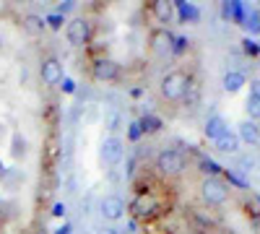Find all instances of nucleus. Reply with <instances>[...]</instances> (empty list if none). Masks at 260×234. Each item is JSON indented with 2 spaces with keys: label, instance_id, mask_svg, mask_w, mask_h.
<instances>
[{
  "label": "nucleus",
  "instance_id": "15",
  "mask_svg": "<svg viewBox=\"0 0 260 234\" xmlns=\"http://www.w3.org/2000/svg\"><path fill=\"white\" fill-rule=\"evenodd\" d=\"M154 13L156 18L161 21V24H169L172 18H175V3H167V0H159V3H154Z\"/></svg>",
  "mask_w": 260,
  "mask_h": 234
},
{
  "label": "nucleus",
  "instance_id": "23",
  "mask_svg": "<svg viewBox=\"0 0 260 234\" xmlns=\"http://www.w3.org/2000/svg\"><path fill=\"white\" fill-rule=\"evenodd\" d=\"M24 151H26V141L24 138H13V156H24Z\"/></svg>",
  "mask_w": 260,
  "mask_h": 234
},
{
  "label": "nucleus",
  "instance_id": "10",
  "mask_svg": "<svg viewBox=\"0 0 260 234\" xmlns=\"http://www.w3.org/2000/svg\"><path fill=\"white\" fill-rule=\"evenodd\" d=\"M172 45H175V37H172L167 29L151 31V47H154L156 55H169L172 52Z\"/></svg>",
  "mask_w": 260,
  "mask_h": 234
},
{
  "label": "nucleus",
  "instance_id": "24",
  "mask_svg": "<svg viewBox=\"0 0 260 234\" xmlns=\"http://www.w3.org/2000/svg\"><path fill=\"white\" fill-rule=\"evenodd\" d=\"M45 21H47V24H50V26H52V29H60V26H62V24H65V18H62V16H60V13H57V11H55V13H50V16H47V18H45Z\"/></svg>",
  "mask_w": 260,
  "mask_h": 234
},
{
  "label": "nucleus",
  "instance_id": "7",
  "mask_svg": "<svg viewBox=\"0 0 260 234\" xmlns=\"http://www.w3.org/2000/svg\"><path fill=\"white\" fill-rule=\"evenodd\" d=\"M156 208H159V203H156V198L151 195V193H141V195H136V200L127 206V211H130V214H133L136 219L154 216V214H156Z\"/></svg>",
  "mask_w": 260,
  "mask_h": 234
},
{
  "label": "nucleus",
  "instance_id": "3",
  "mask_svg": "<svg viewBox=\"0 0 260 234\" xmlns=\"http://www.w3.org/2000/svg\"><path fill=\"white\" fill-rule=\"evenodd\" d=\"M156 169L161 175H180L185 169V156L180 151H172V148H164V151L156 156Z\"/></svg>",
  "mask_w": 260,
  "mask_h": 234
},
{
  "label": "nucleus",
  "instance_id": "13",
  "mask_svg": "<svg viewBox=\"0 0 260 234\" xmlns=\"http://www.w3.org/2000/svg\"><path fill=\"white\" fill-rule=\"evenodd\" d=\"M245 73L242 71H226L224 73V81H221V86H224V91H229V94H234V91H240L242 86H245Z\"/></svg>",
  "mask_w": 260,
  "mask_h": 234
},
{
  "label": "nucleus",
  "instance_id": "27",
  "mask_svg": "<svg viewBox=\"0 0 260 234\" xmlns=\"http://www.w3.org/2000/svg\"><path fill=\"white\" fill-rule=\"evenodd\" d=\"M245 52L247 55H257L260 52V45H257V42H252V39H245Z\"/></svg>",
  "mask_w": 260,
  "mask_h": 234
},
{
  "label": "nucleus",
  "instance_id": "14",
  "mask_svg": "<svg viewBox=\"0 0 260 234\" xmlns=\"http://www.w3.org/2000/svg\"><path fill=\"white\" fill-rule=\"evenodd\" d=\"M216 151H221V154H237L240 151V138H237V133L221 136L219 141H216Z\"/></svg>",
  "mask_w": 260,
  "mask_h": 234
},
{
  "label": "nucleus",
  "instance_id": "32",
  "mask_svg": "<svg viewBox=\"0 0 260 234\" xmlns=\"http://www.w3.org/2000/svg\"><path fill=\"white\" fill-rule=\"evenodd\" d=\"M52 214H55V216H62V214H65V206H62V203H57V206H55V211H52Z\"/></svg>",
  "mask_w": 260,
  "mask_h": 234
},
{
  "label": "nucleus",
  "instance_id": "34",
  "mask_svg": "<svg viewBox=\"0 0 260 234\" xmlns=\"http://www.w3.org/2000/svg\"><path fill=\"white\" fill-rule=\"evenodd\" d=\"M68 231H71V226H68V224H65L62 229H57V234H68Z\"/></svg>",
  "mask_w": 260,
  "mask_h": 234
},
{
  "label": "nucleus",
  "instance_id": "4",
  "mask_svg": "<svg viewBox=\"0 0 260 234\" xmlns=\"http://www.w3.org/2000/svg\"><path fill=\"white\" fill-rule=\"evenodd\" d=\"M65 37H68V42L73 47H83L91 39V24L86 18H73L68 24V29H65Z\"/></svg>",
  "mask_w": 260,
  "mask_h": 234
},
{
  "label": "nucleus",
  "instance_id": "33",
  "mask_svg": "<svg viewBox=\"0 0 260 234\" xmlns=\"http://www.w3.org/2000/svg\"><path fill=\"white\" fill-rule=\"evenodd\" d=\"M252 94H260V81H255V83H252Z\"/></svg>",
  "mask_w": 260,
  "mask_h": 234
},
{
  "label": "nucleus",
  "instance_id": "19",
  "mask_svg": "<svg viewBox=\"0 0 260 234\" xmlns=\"http://www.w3.org/2000/svg\"><path fill=\"white\" fill-rule=\"evenodd\" d=\"M242 24H245V29H247L250 34H260V13L250 8V11L245 13V18H242Z\"/></svg>",
  "mask_w": 260,
  "mask_h": 234
},
{
  "label": "nucleus",
  "instance_id": "25",
  "mask_svg": "<svg viewBox=\"0 0 260 234\" xmlns=\"http://www.w3.org/2000/svg\"><path fill=\"white\" fill-rule=\"evenodd\" d=\"M141 133H143L141 122H130V141H138V138H141Z\"/></svg>",
  "mask_w": 260,
  "mask_h": 234
},
{
  "label": "nucleus",
  "instance_id": "20",
  "mask_svg": "<svg viewBox=\"0 0 260 234\" xmlns=\"http://www.w3.org/2000/svg\"><path fill=\"white\" fill-rule=\"evenodd\" d=\"M245 110L250 115V120H260V94H250L247 96V104H245Z\"/></svg>",
  "mask_w": 260,
  "mask_h": 234
},
{
  "label": "nucleus",
  "instance_id": "30",
  "mask_svg": "<svg viewBox=\"0 0 260 234\" xmlns=\"http://www.w3.org/2000/svg\"><path fill=\"white\" fill-rule=\"evenodd\" d=\"M62 89L68 91V94H73V91H76V83H73L71 78H65V81H62Z\"/></svg>",
  "mask_w": 260,
  "mask_h": 234
},
{
  "label": "nucleus",
  "instance_id": "16",
  "mask_svg": "<svg viewBox=\"0 0 260 234\" xmlns=\"http://www.w3.org/2000/svg\"><path fill=\"white\" fill-rule=\"evenodd\" d=\"M175 11H177L180 21H198L201 18V11L190 3H175Z\"/></svg>",
  "mask_w": 260,
  "mask_h": 234
},
{
  "label": "nucleus",
  "instance_id": "18",
  "mask_svg": "<svg viewBox=\"0 0 260 234\" xmlns=\"http://www.w3.org/2000/svg\"><path fill=\"white\" fill-rule=\"evenodd\" d=\"M221 13H224L226 18H234V21H242V18H245V13H247V8H245L242 3H224Z\"/></svg>",
  "mask_w": 260,
  "mask_h": 234
},
{
  "label": "nucleus",
  "instance_id": "11",
  "mask_svg": "<svg viewBox=\"0 0 260 234\" xmlns=\"http://www.w3.org/2000/svg\"><path fill=\"white\" fill-rule=\"evenodd\" d=\"M203 130H206V136L216 143L221 136H226V133H229V125H226V120H224L221 115H211V117L206 120V127H203Z\"/></svg>",
  "mask_w": 260,
  "mask_h": 234
},
{
  "label": "nucleus",
  "instance_id": "22",
  "mask_svg": "<svg viewBox=\"0 0 260 234\" xmlns=\"http://www.w3.org/2000/svg\"><path fill=\"white\" fill-rule=\"evenodd\" d=\"M201 166H203V172H208V177H216V172H219V164L211 161V159H203Z\"/></svg>",
  "mask_w": 260,
  "mask_h": 234
},
{
  "label": "nucleus",
  "instance_id": "21",
  "mask_svg": "<svg viewBox=\"0 0 260 234\" xmlns=\"http://www.w3.org/2000/svg\"><path fill=\"white\" fill-rule=\"evenodd\" d=\"M141 127H143V133H156L159 127H161V120L154 117V115H146V117L141 120Z\"/></svg>",
  "mask_w": 260,
  "mask_h": 234
},
{
  "label": "nucleus",
  "instance_id": "8",
  "mask_svg": "<svg viewBox=\"0 0 260 234\" xmlns=\"http://www.w3.org/2000/svg\"><path fill=\"white\" fill-rule=\"evenodd\" d=\"M39 76L47 86H57V83L65 81V73H62V62L57 57H47L42 60V68H39Z\"/></svg>",
  "mask_w": 260,
  "mask_h": 234
},
{
  "label": "nucleus",
  "instance_id": "29",
  "mask_svg": "<svg viewBox=\"0 0 260 234\" xmlns=\"http://www.w3.org/2000/svg\"><path fill=\"white\" fill-rule=\"evenodd\" d=\"M240 166H242V172H250V169L255 166V159L252 156H242L240 159Z\"/></svg>",
  "mask_w": 260,
  "mask_h": 234
},
{
  "label": "nucleus",
  "instance_id": "5",
  "mask_svg": "<svg viewBox=\"0 0 260 234\" xmlns=\"http://www.w3.org/2000/svg\"><path fill=\"white\" fill-rule=\"evenodd\" d=\"M125 211H127V206L120 195H104L102 203H99V214L107 221H120L125 216Z\"/></svg>",
  "mask_w": 260,
  "mask_h": 234
},
{
  "label": "nucleus",
  "instance_id": "31",
  "mask_svg": "<svg viewBox=\"0 0 260 234\" xmlns=\"http://www.w3.org/2000/svg\"><path fill=\"white\" fill-rule=\"evenodd\" d=\"M96 234H122V231H120L117 226H104V229H99Z\"/></svg>",
  "mask_w": 260,
  "mask_h": 234
},
{
  "label": "nucleus",
  "instance_id": "9",
  "mask_svg": "<svg viewBox=\"0 0 260 234\" xmlns=\"http://www.w3.org/2000/svg\"><path fill=\"white\" fill-rule=\"evenodd\" d=\"M91 73H94L96 81H115L120 76V65H117L115 60H110V57H102V60L94 62Z\"/></svg>",
  "mask_w": 260,
  "mask_h": 234
},
{
  "label": "nucleus",
  "instance_id": "6",
  "mask_svg": "<svg viewBox=\"0 0 260 234\" xmlns=\"http://www.w3.org/2000/svg\"><path fill=\"white\" fill-rule=\"evenodd\" d=\"M125 156V143L117 138V136H110L102 141V159L110 164V166H117Z\"/></svg>",
  "mask_w": 260,
  "mask_h": 234
},
{
  "label": "nucleus",
  "instance_id": "1",
  "mask_svg": "<svg viewBox=\"0 0 260 234\" xmlns=\"http://www.w3.org/2000/svg\"><path fill=\"white\" fill-rule=\"evenodd\" d=\"M187 89H190V78H187L182 71H169V73L161 78V86H159V91H161V96H164L167 102H180V99H185V96H187Z\"/></svg>",
  "mask_w": 260,
  "mask_h": 234
},
{
  "label": "nucleus",
  "instance_id": "26",
  "mask_svg": "<svg viewBox=\"0 0 260 234\" xmlns=\"http://www.w3.org/2000/svg\"><path fill=\"white\" fill-rule=\"evenodd\" d=\"M107 127H110V130H117L120 127V115L117 112H110V117H107Z\"/></svg>",
  "mask_w": 260,
  "mask_h": 234
},
{
  "label": "nucleus",
  "instance_id": "2",
  "mask_svg": "<svg viewBox=\"0 0 260 234\" xmlns=\"http://www.w3.org/2000/svg\"><path fill=\"white\" fill-rule=\"evenodd\" d=\"M201 195L208 206H221L229 198V187L219 180V177H206L201 185Z\"/></svg>",
  "mask_w": 260,
  "mask_h": 234
},
{
  "label": "nucleus",
  "instance_id": "28",
  "mask_svg": "<svg viewBox=\"0 0 260 234\" xmlns=\"http://www.w3.org/2000/svg\"><path fill=\"white\" fill-rule=\"evenodd\" d=\"M185 47H187V39H185V37H177L175 45H172V52H182Z\"/></svg>",
  "mask_w": 260,
  "mask_h": 234
},
{
  "label": "nucleus",
  "instance_id": "17",
  "mask_svg": "<svg viewBox=\"0 0 260 234\" xmlns=\"http://www.w3.org/2000/svg\"><path fill=\"white\" fill-rule=\"evenodd\" d=\"M24 26H26L29 34H42V31H45V26H47V21L42 18V16H37V13H29L24 18Z\"/></svg>",
  "mask_w": 260,
  "mask_h": 234
},
{
  "label": "nucleus",
  "instance_id": "12",
  "mask_svg": "<svg viewBox=\"0 0 260 234\" xmlns=\"http://www.w3.org/2000/svg\"><path fill=\"white\" fill-rule=\"evenodd\" d=\"M237 138L245 141V143H250V146L260 143V127H257V122H252V120L240 122V130H237Z\"/></svg>",
  "mask_w": 260,
  "mask_h": 234
}]
</instances>
